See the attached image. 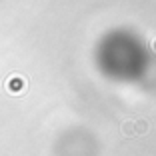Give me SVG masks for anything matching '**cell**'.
Listing matches in <instances>:
<instances>
[{
  "label": "cell",
  "instance_id": "cell-1",
  "mask_svg": "<svg viewBox=\"0 0 156 156\" xmlns=\"http://www.w3.org/2000/svg\"><path fill=\"white\" fill-rule=\"evenodd\" d=\"M148 130H150L148 120H144V118L134 120V134H136V136H144V134H148Z\"/></svg>",
  "mask_w": 156,
  "mask_h": 156
},
{
  "label": "cell",
  "instance_id": "cell-2",
  "mask_svg": "<svg viewBox=\"0 0 156 156\" xmlns=\"http://www.w3.org/2000/svg\"><path fill=\"white\" fill-rule=\"evenodd\" d=\"M122 134L124 136H136V134H134V120H124V124H122Z\"/></svg>",
  "mask_w": 156,
  "mask_h": 156
},
{
  "label": "cell",
  "instance_id": "cell-3",
  "mask_svg": "<svg viewBox=\"0 0 156 156\" xmlns=\"http://www.w3.org/2000/svg\"><path fill=\"white\" fill-rule=\"evenodd\" d=\"M152 50L156 52V38H154V40H152Z\"/></svg>",
  "mask_w": 156,
  "mask_h": 156
}]
</instances>
